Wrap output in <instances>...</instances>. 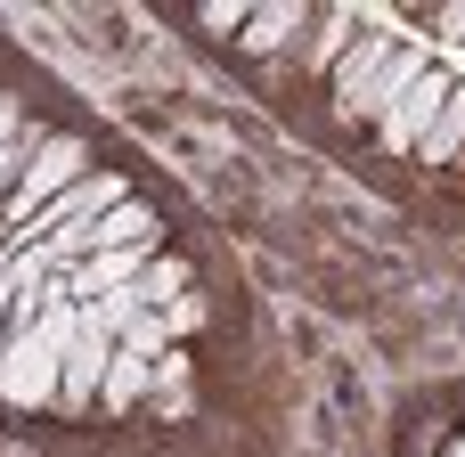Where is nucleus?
<instances>
[{"mask_svg":"<svg viewBox=\"0 0 465 457\" xmlns=\"http://www.w3.org/2000/svg\"><path fill=\"white\" fill-rule=\"evenodd\" d=\"M392 49H401V41H384V33H360V41L343 49V65H335V114H343V123H368V98H376Z\"/></svg>","mask_w":465,"mask_h":457,"instance_id":"4","label":"nucleus"},{"mask_svg":"<svg viewBox=\"0 0 465 457\" xmlns=\"http://www.w3.org/2000/svg\"><path fill=\"white\" fill-rule=\"evenodd\" d=\"M188 253H147V270H139V303L147 311H172V294H188Z\"/></svg>","mask_w":465,"mask_h":457,"instance_id":"11","label":"nucleus"},{"mask_svg":"<svg viewBox=\"0 0 465 457\" xmlns=\"http://www.w3.org/2000/svg\"><path fill=\"white\" fill-rule=\"evenodd\" d=\"M8 311H16V262H0V343H8Z\"/></svg>","mask_w":465,"mask_h":457,"instance_id":"16","label":"nucleus"},{"mask_svg":"<svg viewBox=\"0 0 465 457\" xmlns=\"http://www.w3.org/2000/svg\"><path fill=\"white\" fill-rule=\"evenodd\" d=\"M360 33H368L360 8H327V16H311V33H302V65H311V74H335L343 49H351Z\"/></svg>","mask_w":465,"mask_h":457,"instance_id":"6","label":"nucleus"},{"mask_svg":"<svg viewBox=\"0 0 465 457\" xmlns=\"http://www.w3.org/2000/svg\"><path fill=\"white\" fill-rule=\"evenodd\" d=\"M425 65H433V49H417V41H409V49H392V65H384V82H376V98H368V114L384 123V114H392V106L409 98V82H417Z\"/></svg>","mask_w":465,"mask_h":457,"instance_id":"10","label":"nucleus"},{"mask_svg":"<svg viewBox=\"0 0 465 457\" xmlns=\"http://www.w3.org/2000/svg\"><path fill=\"white\" fill-rule=\"evenodd\" d=\"M147 392H155V360L114 352V360H106V384H98V409H106V417H123V409H139Z\"/></svg>","mask_w":465,"mask_h":457,"instance_id":"8","label":"nucleus"},{"mask_svg":"<svg viewBox=\"0 0 465 457\" xmlns=\"http://www.w3.org/2000/svg\"><path fill=\"white\" fill-rule=\"evenodd\" d=\"M90 172H98V164H90V139H74V131H49V139H41V155L25 164V180H16V196H8V213L33 229V221H41L57 196H74Z\"/></svg>","mask_w":465,"mask_h":457,"instance_id":"1","label":"nucleus"},{"mask_svg":"<svg viewBox=\"0 0 465 457\" xmlns=\"http://www.w3.org/2000/svg\"><path fill=\"white\" fill-rule=\"evenodd\" d=\"M41 139H49V131H16V139L0 147V196H16V180H25V164L41 155Z\"/></svg>","mask_w":465,"mask_h":457,"instance_id":"14","label":"nucleus"},{"mask_svg":"<svg viewBox=\"0 0 465 457\" xmlns=\"http://www.w3.org/2000/svg\"><path fill=\"white\" fill-rule=\"evenodd\" d=\"M450 457H465V433H458V442H450Z\"/></svg>","mask_w":465,"mask_h":457,"instance_id":"19","label":"nucleus"},{"mask_svg":"<svg viewBox=\"0 0 465 457\" xmlns=\"http://www.w3.org/2000/svg\"><path fill=\"white\" fill-rule=\"evenodd\" d=\"M0 401L16 417L57 409V352L41 343V327H8V343H0Z\"/></svg>","mask_w":465,"mask_h":457,"instance_id":"2","label":"nucleus"},{"mask_svg":"<svg viewBox=\"0 0 465 457\" xmlns=\"http://www.w3.org/2000/svg\"><path fill=\"white\" fill-rule=\"evenodd\" d=\"M114 204H131V172H90V180H82L74 196H57L25 237H41V245H49V237H65V229H90V221H98V213H114Z\"/></svg>","mask_w":465,"mask_h":457,"instance_id":"3","label":"nucleus"},{"mask_svg":"<svg viewBox=\"0 0 465 457\" xmlns=\"http://www.w3.org/2000/svg\"><path fill=\"white\" fill-rule=\"evenodd\" d=\"M90 319L123 343V327H131V319H147V303H139V286H114V294H98V303H90Z\"/></svg>","mask_w":465,"mask_h":457,"instance_id":"12","label":"nucleus"},{"mask_svg":"<svg viewBox=\"0 0 465 457\" xmlns=\"http://www.w3.org/2000/svg\"><path fill=\"white\" fill-rule=\"evenodd\" d=\"M245 16H253L245 0H204L196 8V33H245Z\"/></svg>","mask_w":465,"mask_h":457,"instance_id":"15","label":"nucleus"},{"mask_svg":"<svg viewBox=\"0 0 465 457\" xmlns=\"http://www.w3.org/2000/svg\"><path fill=\"white\" fill-rule=\"evenodd\" d=\"M450 90H458V82H450L441 65H425V74L409 82V98H401V106H392V114L376 123V139H384V147H417V139L433 131V114L450 106Z\"/></svg>","mask_w":465,"mask_h":457,"instance_id":"5","label":"nucleus"},{"mask_svg":"<svg viewBox=\"0 0 465 457\" xmlns=\"http://www.w3.org/2000/svg\"><path fill=\"white\" fill-rule=\"evenodd\" d=\"M16 131H25V114H16V98H0V147H8Z\"/></svg>","mask_w":465,"mask_h":457,"instance_id":"18","label":"nucleus"},{"mask_svg":"<svg viewBox=\"0 0 465 457\" xmlns=\"http://www.w3.org/2000/svg\"><path fill=\"white\" fill-rule=\"evenodd\" d=\"M417 155H425V172H433V164H458V155H465V90H450V106L433 114V131L417 139Z\"/></svg>","mask_w":465,"mask_h":457,"instance_id":"9","label":"nucleus"},{"mask_svg":"<svg viewBox=\"0 0 465 457\" xmlns=\"http://www.w3.org/2000/svg\"><path fill=\"white\" fill-rule=\"evenodd\" d=\"M433 25H441V33H450V41H465V0H450V8H441V16H433Z\"/></svg>","mask_w":465,"mask_h":457,"instance_id":"17","label":"nucleus"},{"mask_svg":"<svg viewBox=\"0 0 465 457\" xmlns=\"http://www.w3.org/2000/svg\"><path fill=\"white\" fill-rule=\"evenodd\" d=\"M302 33H311V8L278 0V8H253V16H245L237 49H245V57H278V49H286V41H302Z\"/></svg>","mask_w":465,"mask_h":457,"instance_id":"7","label":"nucleus"},{"mask_svg":"<svg viewBox=\"0 0 465 457\" xmlns=\"http://www.w3.org/2000/svg\"><path fill=\"white\" fill-rule=\"evenodd\" d=\"M114 352H131V360H163V352H172V327H163V311H147V319H131Z\"/></svg>","mask_w":465,"mask_h":457,"instance_id":"13","label":"nucleus"}]
</instances>
